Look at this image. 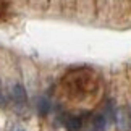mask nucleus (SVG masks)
I'll return each instance as SVG.
<instances>
[{
    "label": "nucleus",
    "instance_id": "obj_5",
    "mask_svg": "<svg viewBox=\"0 0 131 131\" xmlns=\"http://www.w3.org/2000/svg\"><path fill=\"white\" fill-rule=\"evenodd\" d=\"M10 131H24V128L21 126V125H13V128Z\"/></svg>",
    "mask_w": 131,
    "mask_h": 131
},
{
    "label": "nucleus",
    "instance_id": "obj_1",
    "mask_svg": "<svg viewBox=\"0 0 131 131\" xmlns=\"http://www.w3.org/2000/svg\"><path fill=\"white\" fill-rule=\"evenodd\" d=\"M115 126L117 131H128L131 123H129V112L125 108H118L115 112Z\"/></svg>",
    "mask_w": 131,
    "mask_h": 131
},
{
    "label": "nucleus",
    "instance_id": "obj_4",
    "mask_svg": "<svg viewBox=\"0 0 131 131\" xmlns=\"http://www.w3.org/2000/svg\"><path fill=\"white\" fill-rule=\"evenodd\" d=\"M47 112H49V100L45 99V97H42L41 100H39V113L45 115Z\"/></svg>",
    "mask_w": 131,
    "mask_h": 131
},
{
    "label": "nucleus",
    "instance_id": "obj_6",
    "mask_svg": "<svg viewBox=\"0 0 131 131\" xmlns=\"http://www.w3.org/2000/svg\"><path fill=\"white\" fill-rule=\"evenodd\" d=\"M129 123H131V107H129Z\"/></svg>",
    "mask_w": 131,
    "mask_h": 131
},
{
    "label": "nucleus",
    "instance_id": "obj_3",
    "mask_svg": "<svg viewBox=\"0 0 131 131\" xmlns=\"http://www.w3.org/2000/svg\"><path fill=\"white\" fill-rule=\"evenodd\" d=\"M65 126L68 131H81L83 128V120L79 117H68L65 120Z\"/></svg>",
    "mask_w": 131,
    "mask_h": 131
},
{
    "label": "nucleus",
    "instance_id": "obj_7",
    "mask_svg": "<svg viewBox=\"0 0 131 131\" xmlns=\"http://www.w3.org/2000/svg\"><path fill=\"white\" fill-rule=\"evenodd\" d=\"M0 99H2V86H0Z\"/></svg>",
    "mask_w": 131,
    "mask_h": 131
},
{
    "label": "nucleus",
    "instance_id": "obj_2",
    "mask_svg": "<svg viewBox=\"0 0 131 131\" xmlns=\"http://www.w3.org/2000/svg\"><path fill=\"white\" fill-rule=\"evenodd\" d=\"M12 95L16 105H26L28 102V95H26V89L23 84H15L12 89Z\"/></svg>",
    "mask_w": 131,
    "mask_h": 131
}]
</instances>
